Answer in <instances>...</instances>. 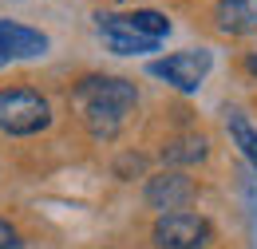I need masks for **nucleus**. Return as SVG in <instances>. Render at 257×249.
<instances>
[{"instance_id":"obj_1","label":"nucleus","mask_w":257,"mask_h":249,"mask_svg":"<svg viewBox=\"0 0 257 249\" xmlns=\"http://www.w3.org/2000/svg\"><path fill=\"white\" fill-rule=\"evenodd\" d=\"M71 107L91 131V139L111 143L119 135V127L127 123V115L139 107V87L119 75H87L75 83L71 91Z\"/></svg>"},{"instance_id":"obj_2","label":"nucleus","mask_w":257,"mask_h":249,"mask_svg":"<svg viewBox=\"0 0 257 249\" xmlns=\"http://www.w3.org/2000/svg\"><path fill=\"white\" fill-rule=\"evenodd\" d=\"M52 123L48 99L32 87H0V131L4 135H36Z\"/></svg>"},{"instance_id":"obj_3","label":"nucleus","mask_w":257,"mask_h":249,"mask_svg":"<svg viewBox=\"0 0 257 249\" xmlns=\"http://www.w3.org/2000/svg\"><path fill=\"white\" fill-rule=\"evenodd\" d=\"M151 241L155 249H206L214 241V225L202 218V214H162L151 229Z\"/></svg>"},{"instance_id":"obj_4","label":"nucleus","mask_w":257,"mask_h":249,"mask_svg":"<svg viewBox=\"0 0 257 249\" xmlns=\"http://www.w3.org/2000/svg\"><path fill=\"white\" fill-rule=\"evenodd\" d=\"M210 67H214L210 48H186V52H174V56H166V60H155L151 63V75H159L170 87L190 95V91L202 87V79L210 75Z\"/></svg>"},{"instance_id":"obj_5","label":"nucleus","mask_w":257,"mask_h":249,"mask_svg":"<svg viewBox=\"0 0 257 249\" xmlns=\"http://www.w3.org/2000/svg\"><path fill=\"white\" fill-rule=\"evenodd\" d=\"M99 32L103 36H127V40H151L159 44L162 36L170 32V20L155 12V8H135V12H99Z\"/></svg>"},{"instance_id":"obj_6","label":"nucleus","mask_w":257,"mask_h":249,"mask_svg":"<svg viewBox=\"0 0 257 249\" xmlns=\"http://www.w3.org/2000/svg\"><path fill=\"white\" fill-rule=\"evenodd\" d=\"M194 198H198V186L182 170H162L147 182V206L162 210V214H182Z\"/></svg>"},{"instance_id":"obj_7","label":"nucleus","mask_w":257,"mask_h":249,"mask_svg":"<svg viewBox=\"0 0 257 249\" xmlns=\"http://www.w3.org/2000/svg\"><path fill=\"white\" fill-rule=\"evenodd\" d=\"M48 52V36L16 20H0V60H32Z\"/></svg>"},{"instance_id":"obj_8","label":"nucleus","mask_w":257,"mask_h":249,"mask_svg":"<svg viewBox=\"0 0 257 249\" xmlns=\"http://www.w3.org/2000/svg\"><path fill=\"white\" fill-rule=\"evenodd\" d=\"M214 24L222 36H253L257 32V0H218Z\"/></svg>"},{"instance_id":"obj_9","label":"nucleus","mask_w":257,"mask_h":249,"mask_svg":"<svg viewBox=\"0 0 257 249\" xmlns=\"http://www.w3.org/2000/svg\"><path fill=\"white\" fill-rule=\"evenodd\" d=\"M202 158H206V139L202 135H178L162 147V162H170V166H194Z\"/></svg>"},{"instance_id":"obj_10","label":"nucleus","mask_w":257,"mask_h":249,"mask_svg":"<svg viewBox=\"0 0 257 249\" xmlns=\"http://www.w3.org/2000/svg\"><path fill=\"white\" fill-rule=\"evenodd\" d=\"M225 131H229L233 147L241 151V158H245V162L257 170V127L249 123L241 111H229V115H225Z\"/></svg>"},{"instance_id":"obj_11","label":"nucleus","mask_w":257,"mask_h":249,"mask_svg":"<svg viewBox=\"0 0 257 249\" xmlns=\"http://www.w3.org/2000/svg\"><path fill=\"white\" fill-rule=\"evenodd\" d=\"M107 40V48L115 52V56H143V52H155L159 44H151V40H127V36H103Z\"/></svg>"},{"instance_id":"obj_12","label":"nucleus","mask_w":257,"mask_h":249,"mask_svg":"<svg viewBox=\"0 0 257 249\" xmlns=\"http://www.w3.org/2000/svg\"><path fill=\"white\" fill-rule=\"evenodd\" d=\"M20 245H24V241H20V233L0 218V249H20Z\"/></svg>"},{"instance_id":"obj_13","label":"nucleus","mask_w":257,"mask_h":249,"mask_svg":"<svg viewBox=\"0 0 257 249\" xmlns=\"http://www.w3.org/2000/svg\"><path fill=\"white\" fill-rule=\"evenodd\" d=\"M241 67H245V75H253V79H257V52H249V56H245V63H241Z\"/></svg>"}]
</instances>
